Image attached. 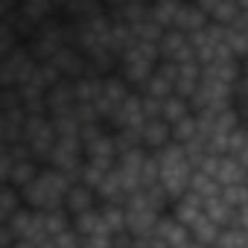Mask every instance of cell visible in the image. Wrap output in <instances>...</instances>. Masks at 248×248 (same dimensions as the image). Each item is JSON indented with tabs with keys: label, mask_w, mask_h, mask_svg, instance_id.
I'll return each instance as SVG.
<instances>
[{
	"label": "cell",
	"mask_w": 248,
	"mask_h": 248,
	"mask_svg": "<svg viewBox=\"0 0 248 248\" xmlns=\"http://www.w3.org/2000/svg\"><path fill=\"white\" fill-rule=\"evenodd\" d=\"M155 158H158V184L175 202L178 196H184L190 190V181H193L196 167H193L187 149L181 143H175V140H170L164 149H158Z\"/></svg>",
	"instance_id": "obj_2"
},
{
	"label": "cell",
	"mask_w": 248,
	"mask_h": 248,
	"mask_svg": "<svg viewBox=\"0 0 248 248\" xmlns=\"http://www.w3.org/2000/svg\"><path fill=\"white\" fill-rule=\"evenodd\" d=\"M50 64H53V67L59 70V76H64V79H79V76L91 73L88 56H85L79 47H73V44H64L62 50H56L53 59H50Z\"/></svg>",
	"instance_id": "obj_9"
},
{
	"label": "cell",
	"mask_w": 248,
	"mask_h": 248,
	"mask_svg": "<svg viewBox=\"0 0 248 248\" xmlns=\"http://www.w3.org/2000/svg\"><path fill=\"white\" fill-rule=\"evenodd\" d=\"M3 245H15V236H12V231H9V222L0 225V248H3Z\"/></svg>",
	"instance_id": "obj_14"
},
{
	"label": "cell",
	"mask_w": 248,
	"mask_h": 248,
	"mask_svg": "<svg viewBox=\"0 0 248 248\" xmlns=\"http://www.w3.org/2000/svg\"><path fill=\"white\" fill-rule=\"evenodd\" d=\"M190 111H193V105H190V99L181 96V93H170V96H164L161 105H158V117H164L170 126H172V123H178L181 117H187Z\"/></svg>",
	"instance_id": "obj_13"
},
{
	"label": "cell",
	"mask_w": 248,
	"mask_h": 248,
	"mask_svg": "<svg viewBox=\"0 0 248 248\" xmlns=\"http://www.w3.org/2000/svg\"><path fill=\"white\" fill-rule=\"evenodd\" d=\"M158 53H161L164 62H187V59H196L190 32H184V30H164L161 38H158Z\"/></svg>",
	"instance_id": "obj_8"
},
{
	"label": "cell",
	"mask_w": 248,
	"mask_h": 248,
	"mask_svg": "<svg viewBox=\"0 0 248 248\" xmlns=\"http://www.w3.org/2000/svg\"><path fill=\"white\" fill-rule=\"evenodd\" d=\"M170 140H172V129H170V123H167L164 117L152 114V117L143 120V126H140V146H143V149L158 152V149H164Z\"/></svg>",
	"instance_id": "obj_11"
},
{
	"label": "cell",
	"mask_w": 248,
	"mask_h": 248,
	"mask_svg": "<svg viewBox=\"0 0 248 248\" xmlns=\"http://www.w3.org/2000/svg\"><path fill=\"white\" fill-rule=\"evenodd\" d=\"M96 204H99L96 190L76 178V181L70 184L67 196H64V210H67L70 216H79V213H85V210H91V207H96Z\"/></svg>",
	"instance_id": "obj_12"
},
{
	"label": "cell",
	"mask_w": 248,
	"mask_h": 248,
	"mask_svg": "<svg viewBox=\"0 0 248 248\" xmlns=\"http://www.w3.org/2000/svg\"><path fill=\"white\" fill-rule=\"evenodd\" d=\"M44 164H50V167H56V170L70 172V175L79 178V170H82V164H85V146H82V140H79V138L59 135Z\"/></svg>",
	"instance_id": "obj_6"
},
{
	"label": "cell",
	"mask_w": 248,
	"mask_h": 248,
	"mask_svg": "<svg viewBox=\"0 0 248 248\" xmlns=\"http://www.w3.org/2000/svg\"><path fill=\"white\" fill-rule=\"evenodd\" d=\"M38 59L30 53L27 44H18L15 50H9L6 56H0V88H18L30 79V73L35 70Z\"/></svg>",
	"instance_id": "obj_5"
},
{
	"label": "cell",
	"mask_w": 248,
	"mask_h": 248,
	"mask_svg": "<svg viewBox=\"0 0 248 248\" xmlns=\"http://www.w3.org/2000/svg\"><path fill=\"white\" fill-rule=\"evenodd\" d=\"M161 53H158V41H143V38H132V44L117 56V73L126 79L132 88H140L149 73L158 67Z\"/></svg>",
	"instance_id": "obj_3"
},
{
	"label": "cell",
	"mask_w": 248,
	"mask_h": 248,
	"mask_svg": "<svg viewBox=\"0 0 248 248\" xmlns=\"http://www.w3.org/2000/svg\"><path fill=\"white\" fill-rule=\"evenodd\" d=\"M47 114L62 117V114H76V88L73 79H56L47 91Z\"/></svg>",
	"instance_id": "obj_10"
},
{
	"label": "cell",
	"mask_w": 248,
	"mask_h": 248,
	"mask_svg": "<svg viewBox=\"0 0 248 248\" xmlns=\"http://www.w3.org/2000/svg\"><path fill=\"white\" fill-rule=\"evenodd\" d=\"M73 181H76V175L62 172V170H56L50 164H41L38 175L21 190V199H24V204L38 207V210L64 207V196H67V190H70Z\"/></svg>",
	"instance_id": "obj_1"
},
{
	"label": "cell",
	"mask_w": 248,
	"mask_h": 248,
	"mask_svg": "<svg viewBox=\"0 0 248 248\" xmlns=\"http://www.w3.org/2000/svg\"><path fill=\"white\" fill-rule=\"evenodd\" d=\"M56 138H59V132H56V126H53L50 114H27V123H24V143H27L30 155H32L38 164L47 161V155H50Z\"/></svg>",
	"instance_id": "obj_4"
},
{
	"label": "cell",
	"mask_w": 248,
	"mask_h": 248,
	"mask_svg": "<svg viewBox=\"0 0 248 248\" xmlns=\"http://www.w3.org/2000/svg\"><path fill=\"white\" fill-rule=\"evenodd\" d=\"M143 245H196V242H193V233L187 231V225L172 210H167Z\"/></svg>",
	"instance_id": "obj_7"
}]
</instances>
